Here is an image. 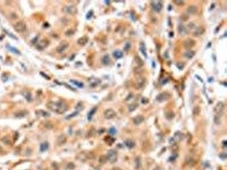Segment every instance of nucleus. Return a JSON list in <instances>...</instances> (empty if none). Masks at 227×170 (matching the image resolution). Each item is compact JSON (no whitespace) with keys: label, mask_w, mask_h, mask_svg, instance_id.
Listing matches in <instances>:
<instances>
[{"label":"nucleus","mask_w":227,"mask_h":170,"mask_svg":"<svg viewBox=\"0 0 227 170\" xmlns=\"http://www.w3.org/2000/svg\"><path fill=\"white\" fill-rule=\"evenodd\" d=\"M70 82H72V83L73 84V85H75L76 86H77V87H80V88H82V87H83V83H82V82H79V81H77V80H70Z\"/></svg>","instance_id":"nucleus-29"},{"label":"nucleus","mask_w":227,"mask_h":170,"mask_svg":"<svg viewBox=\"0 0 227 170\" xmlns=\"http://www.w3.org/2000/svg\"><path fill=\"white\" fill-rule=\"evenodd\" d=\"M68 47H69V43L66 41L64 40V41H62L60 43L59 46L56 48V50H57L58 53H62V52H64L66 49L68 48Z\"/></svg>","instance_id":"nucleus-8"},{"label":"nucleus","mask_w":227,"mask_h":170,"mask_svg":"<svg viewBox=\"0 0 227 170\" xmlns=\"http://www.w3.org/2000/svg\"><path fill=\"white\" fill-rule=\"evenodd\" d=\"M175 116V114L172 111L169 110L165 113V117L168 120H172Z\"/></svg>","instance_id":"nucleus-21"},{"label":"nucleus","mask_w":227,"mask_h":170,"mask_svg":"<svg viewBox=\"0 0 227 170\" xmlns=\"http://www.w3.org/2000/svg\"><path fill=\"white\" fill-rule=\"evenodd\" d=\"M107 159H108V160L110 163H114L116 162L118 159L117 151L114 150H110L107 152Z\"/></svg>","instance_id":"nucleus-5"},{"label":"nucleus","mask_w":227,"mask_h":170,"mask_svg":"<svg viewBox=\"0 0 227 170\" xmlns=\"http://www.w3.org/2000/svg\"><path fill=\"white\" fill-rule=\"evenodd\" d=\"M26 28H27V26H26V23L23 21L22 20L17 22L14 26V29L15 31L19 33L23 32L24 31H26Z\"/></svg>","instance_id":"nucleus-4"},{"label":"nucleus","mask_w":227,"mask_h":170,"mask_svg":"<svg viewBox=\"0 0 227 170\" xmlns=\"http://www.w3.org/2000/svg\"><path fill=\"white\" fill-rule=\"evenodd\" d=\"M195 45V41L191 39H187L184 42V47L186 49H190Z\"/></svg>","instance_id":"nucleus-10"},{"label":"nucleus","mask_w":227,"mask_h":170,"mask_svg":"<svg viewBox=\"0 0 227 170\" xmlns=\"http://www.w3.org/2000/svg\"><path fill=\"white\" fill-rule=\"evenodd\" d=\"M182 136H183L182 133L178 134V133H176V134H175V137L177 138V140H181L182 139Z\"/></svg>","instance_id":"nucleus-39"},{"label":"nucleus","mask_w":227,"mask_h":170,"mask_svg":"<svg viewBox=\"0 0 227 170\" xmlns=\"http://www.w3.org/2000/svg\"><path fill=\"white\" fill-rule=\"evenodd\" d=\"M47 107L54 112L63 114L68 109V105L62 101H50L47 103Z\"/></svg>","instance_id":"nucleus-1"},{"label":"nucleus","mask_w":227,"mask_h":170,"mask_svg":"<svg viewBox=\"0 0 227 170\" xmlns=\"http://www.w3.org/2000/svg\"><path fill=\"white\" fill-rule=\"evenodd\" d=\"M170 95L169 93L166 92H161V93L157 95V96H156V100L158 102L162 103L163 101H165L168 100L169 98H170Z\"/></svg>","instance_id":"nucleus-6"},{"label":"nucleus","mask_w":227,"mask_h":170,"mask_svg":"<svg viewBox=\"0 0 227 170\" xmlns=\"http://www.w3.org/2000/svg\"><path fill=\"white\" fill-rule=\"evenodd\" d=\"M124 143L126 146L127 147L128 149H132L135 145L134 142H133L132 140H127L126 141H125Z\"/></svg>","instance_id":"nucleus-24"},{"label":"nucleus","mask_w":227,"mask_h":170,"mask_svg":"<svg viewBox=\"0 0 227 170\" xmlns=\"http://www.w3.org/2000/svg\"><path fill=\"white\" fill-rule=\"evenodd\" d=\"M135 163H136V169H139L140 167V166H141L140 159L139 158V157L137 158L136 159V162H135Z\"/></svg>","instance_id":"nucleus-36"},{"label":"nucleus","mask_w":227,"mask_h":170,"mask_svg":"<svg viewBox=\"0 0 227 170\" xmlns=\"http://www.w3.org/2000/svg\"><path fill=\"white\" fill-rule=\"evenodd\" d=\"M93 12L92 10H90V11H89V12H88L87 14H86V18L87 19H89L91 17L93 16Z\"/></svg>","instance_id":"nucleus-42"},{"label":"nucleus","mask_w":227,"mask_h":170,"mask_svg":"<svg viewBox=\"0 0 227 170\" xmlns=\"http://www.w3.org/2000/svg\"><path fill=\"white\" fill-rule=\"evenodd\" d=\"M97 109V108L96 107H95L94 108H93V109L89 112V113H88V116H87L88 120H91L93 116L94 115V113L96 112Z\"/></svg>","instance_id":"nucleus-27"},{"label":"nucleus","mask_w":227,"mask_h":170,"mask_svg":"<svg viewBox=\"0 0 227 170\" xmlns=\"http://www.w3.org/2000/svg\"><path fill=\"white\" fill-rule=\"evenodd\" d=\"M140 50H141V52L142 55H143L145 57H147V52H146V48H145V45H144V44L142 43L140 45Z\"/></svg>","instance_id":"nucleus-28"},{"label":"nucleus","mask_w":227,"mask_h":170,"mask_svg":"<svg viewBox=\"0 0 227 170\" xmlns=\"http://www.w3.org/2000/svg\"><path fill=\"white\" fill-rule=\"evenodd\" d=\"M36 115L38 116L43 117H48L50 116V114L47 111H44V110H38L35 112Z\"/></svg>","instance_id":"nucleus-16"},{"label":"nucleus","mask_w":227,"mask_h":170,"mask_svg":"<svg viewBox=\"0 0 227 170\" xmlns=\"http://www.w3.org/2000/svg\"><path fill=\"white\" fill-rule=\"evenodd\" d=\"M112 55H113L114 57L117 59H120V58H122L123 56V52L119 50H115V51H114L113 53H112Z\"/></svg>","instance_id":"nucleus-22"},{"label":"nucleus","mask_w":227,"mask_h":170,"mask_svg":"<svg viewBox=\"0 0 227 170\" xmlns=\"http://www.w3.org/2000/svg\"><path fill=\"white\" fill-rule=\"evenodd\" d=\"M116 116V113L112 109L106 110L104 113V116L106 119H111Z\"/></svg>","instance_id":"nucleus-12"},{"label":"nucleus","mask_w":227,"mask_h":170,"mask_svg":"<svg viewBox=\"0 0 227 170\" xmlns=\"http://www.w3.org/2000/svg\"><path fill=\"white\" fill-rule=\"evenodd\" d=\"M178 31L179 35L182 36L186 35L188 33L187 29L182 24H179L178 26Z\"/></svg>","instance_id":"nucleus-11"},{"label":"nucleus","mask_w":227,"mask_h":170,"mask_svg":"<svg viewBox=\"0 0 227 170\" xmlns=\"http://www.w3.org/2000/svg\"><path fill=\"white\" fill-rule=\"evenodd\" d=\"M22 95L23 96V97L25 98V99L27 100L28 101H31V100H32V96H31V93L29 91H27V90L23 91L22 92Z\"/></svg>","instance_id":"nucleus-18"},{"label":"nucleus","mask_w":227,"mask_h":170,"mask_svg":"<svg viewBox=\"0 0 227 170\" xmlns=\"http://www.w3.org/2000/svg\"><path fill=\"white\" fill-rule=\"evenodd\" d=\"M138 107V104H132L129 106V111L130 112H133L136 110V108Z\"/></svg>","instance_id":"nucleus-34"},{"label":"nucleus","mask_w":227,"mask_h":170,"mask_svg":"<svg viewBox=\"0 0 227 170\" xmlns=\"http://www.w3.org/2000/svg\"><path fill=\"white\" fill-rule=\"evenodd\" d=\"M88 38L86 36H82V37L80 38L77 41V43L81 46H84V45L86 44V43L88 42Z\"/></svg>","instance_id":"nucleus-17"},{"label":"nucleus","mask_w":227,"mask_h":170,"mask_svg":"<svg viewBox=\"0 0 227 170\" xmlns=\"http://www.w3.org/2000/svg\"><path fill=\"white\" fill-rule=\"evenodd\" d=\"M205 32V29L203 26H199L195 29L193 32V36L195 37H199Z\"/></svg>","instance_id":"nucleus-9"},{"label":"nucleus","mask_w":227,"mask_h":170,"mask_svg":"<svg viewBox=\"0 0 227 170\" xmlns=\"http://www.w3.org/2000/svg\"><path fill=\"white\" fill-rule=\"evenodd\" d=\"M151 6H152V8L153 9L154 11H155L156 12H157V13H159V12L161 11V10H162L163 7V5H162V2L160 1H152V3H151Z\"/></svg>","instance_id":"nucleus-7"},{"label":"nucleus","mask_w":227,"mask_h":170,"mask_svg":"<svg viewBox=\"0 0 227 170\" xmlns=\"http://www.w3.org/2000/svg\"><path fill=\"white\" fill-rule=\"evenodd\" d=\"M224 104L221 101H219L216 104L215 107L214 108V111L215 113V116L221 117L223 112L224 111Z\"/></svg>","instance_id":"nucleus-2"},{"label":"nucleus","mask_w":227,"mask_h":170,"mask_svg":"<svg viewBox=\"0 0 227 170\" xmlns=\"http://www.w3.org/2000/svg\"><path fill=\"white\" fill-rule=\"evenodd\" d=\"M67 167L69 170H72V169H73L74 168H75V165H74V164L72 163H70L68 164Z\"/></svg>","instance_id":"nucleus-43"},{"label":"nucleus","mask_w":227,"mask_h":170,"mask_svg":"<svg viewBox=\"0 0 227 170\" xmlns=\"http://www.w3.org/2000/svg\"><path fill=\"white\" fill-rule=\"evenodd\" d=\"M105 2L107 3V4H108V3H110V1H105Z\"/></svg>","instance_id":"nucleus-47"},{"label":"nucleus","mask_w":227,"mask_h":170,"mask_svg":"<svg viewBox=\"0 0 227 170\" xmlns=\"http://www.w3.org/2000/svg\"><path fill=\"white\" fill-rule=\"evenodd\" d=\"M108 161L107 155H101L99 158V162L101 164H105Z\"/></svg>","instance_id":"nucleus-26"},{"label":"nucleus","mask_w":227,"mask_h":170,"mask_svg":"<svg viewBox=\"0 0 227 170\" xmlns=\"http://www.w3.org/2000/svg\"><path fill=\"white\" fill-rule=\"evenodd\" d=\"M173 2L178 6H182L184 4V1H180V0H174V1H173Z\"/></svg>","instance_id":"nucleus-38"},{"label":"nucleus","mask_w":227,"mask_h":170,"mask_svg":"<svg viewBox=\"0 0 227 170\" xmlns=\"http://www.w3.org/2000/svg\"><path fill=\"white\" fill-rule=\"evenodd\" d=\"M195 55V52L192 50H189L186 52L184 54V56L188 59H191Z\"/></svg>","instance_id":"nucleus-20"},{"label":"nucleus","mask_w":227,"mask_h":170,"mask_svg":"<svg viewBox=\"0 0 227 170\" xmlns=\"http://www.w3.org/2000/svg\"><path fill=\"white\" fill-rule=\"evenodd\" d=\"M48 45V41L46 40H42L37 44L36 47L38 50H42L44 49Z\"/></svg>","instance_id":"nucleus-14"},{"label":"nucleus","mask_w":227,"mask_h":170,"mask_svg":"<svg viewBox=\"0 0 227 170\" xmlns=\"http://www.w3.org/2000/svg\"><path fill=\"white\" fill-rule=\"evenodd\" d=\"M168 80H169L168 78L165 79V80H163L162 82V85H164V84H165V83H167V82H168Z\"/></svg>","instance_id":"nucleus-45"},{"label":"nucleus","mask_w":227,"mask_h":170,"mask_svg":"<svg viewBox=\"0 0 227 170\" xmlns=\"http://www.w3.org/2000/svg\"><path fill=\"white\" fill-rule=\"evenodd\" d=\"M76 110H77V111H81V110L84 108V106H83V104H82V103L81 102L78 103L76 106Z\"/></svg>","instance_id":"nucleus-37"},{"label":"nucleus","mask_w":227,"mask_h":170,"mask_svg":"<svg viewBox=\"0 0 227 170\" xmlns=\"http://www.w3.org/2000/svg\"><path fill=\"white\" fill-rule=\"evenodd\" d=\"M130 48H131V44H130V43H127L124 46V50H126V51H128V50L130 49Z\"/></svg>","instance_id":"nucleus-40"},{"label":"nucleus","mask_w":227,"mask_h":170,"mask_svg":"<svg viewBox=\"0 0 227 170\" xmlns=\"http://www.w3.org/2000/svg\"><path fill=\"white\" fill-rule=\"evenodd\" d=\"M49 148V144L47 142H43L40 145V150L41 152H44L47 150Z\"/></svg>","instance_id":"nucleus-23"},{"label":"nucleus","mask_w":227,"mask_h":170,"mask_svg":"<svg viewBox=\"0 0 227 170\" xmlns=\"http://www.w3.org/2000/svg\"><path fill=\"white\" fill-rule=\"evenodd\" d=\"M131 18L133 21H135V20H136V17H135V14L133 12L131 13Z\"/></svg>","instance_id":"nucleus-44"},{"label":"nucleus","mask_w":227,"mask_h":170,"mask_svg":"<svg viewBox=\"0 0 227 170\" xmlns=\"http://www.w3.org/2000/svg\"><path fill=\"white\" fill-rule=\"evenodd\" d=\"M66 141H67L66 137L65 135L63 134L58 137L57 140H56V143H57V145H59V146H61V145L65 144Z\"/></svg>","instance_id":"nucleus-13"},{"label":"nucleus","mask_w":227,"mask_h":170,"mask_svg":"<svg viewBox=\"0 0 227 170\" xmlns=\"http://www.w3.org/2000/svg\"><path fill=\"white\" fill-rule=\"evenodd\" d=\"M8 48H9V50L10 51H11V52H13V53H15V54H19V53H19V50H18L17 49L14 48V47H9Z\"/></svg>","instance_id":"nucleus-33"},{"label":"nucleus","mask_w":227,"mask_h":170,"mask_svg":"<svg viewBox=\"0 0 227 170\" xmlns=\"http://www.w3.org/2000/svg\"><path fill=\"white\" fill-rule=\"evenodd\" d=\"M105 140L107 144H108V145L112 144V143H114V141H115V140H114L113 138L110 137H108V136L106 137L105 138Z\"/></svg>","instance_id":"nucleus-30"},{"label":"nucleus","mask_w":227,"mask_h":170,"mask_svg":"<svg viewBox=\"0 0 227 170\" xmlns=\"http://www.w3.org/2000/svg\"><path fill=\"white\" fill-rule=\"evenodd\" d=\"M144 117L142 116V115H138L133 119V122L135 125H139V124H141L142 122L144 121Z\"/></svg>","instance_id":"nucleus-15"},{"label":"nucleus","mask_w":227,"mask_h":170,"mask_svg":"<svg viewBox=\"0 0 227 170\" xmlns=\"http://www.w3.org/2000/svg\"><path fill=\"white\" fill-rule=\"evenodd\" d=\"M111 170H122V169H120V168L119 167H114Z\"/></svg>","instance_id":"nucleus-46"},{"label":"nucleus","mask_w":227,"mask_h":170,"mask_svg":"<svg viewBox=\"0 0 227 170\" xmlns=\"http://www.w3.org/2000/svg\"><path fill=\"white\" fill-rule=\"evenodd\" d=\"M108 132L110 134L115 135L116 133H117V129H116L114 127H111V128H110V129H109Z\"/></svg>","instance_id":"nucleus-35"},{"label":"nucleus","mask_w":227,"mask_h":170,"mask_svg":"<svg viewBox=\"0 0 227 170\" xmlns=\"http://www.w3.org/2000/svg\"><path fill=\"white\" fill-rule=\"evenodd\" d=\"M27 115V112L26 111H19L16 115V116L18 117H23Z\"/></svg>","instance_id":"nucleus-31"},{"label":"nucleus","mask_w":227,"mask_h":170,"mask_svg":"<svg viewBox=\"0 0 227 170\" xmlns=\"http://www.w3.org/2000/svg\"><path fill=\"white\" fill-rule=\"evenodd\" d=\"M144 83V80L142 78H140L139 80H138V82H137V83L136 84V85L138 88H140V87H141L142 86H143Z\"/></svg>","instance_id":"nucleus-32"},{"label":"nucleus","mask_w":227,"mask_h":170,"mask_svg":"<svg viewBox=\"0 0 227 170\" xmlns=\"http://www.w3.org/2000/svg\"><path fill=\"white\" fill-rule=\"evenodd\" d=\"M63 11L64 13L67 14L74 15L77 13L78 10L76 7L74 5H68V6H65L63 8Z\"/></svg>","instance_id":"nucleus-3"},{"label":"nucleus","mask_w":227,"mask_h":170,"mask_svg":"<svg viewBox=\"0 0 227 170\" xmlns=\"http://www.w3.org/2000/svg\"><path fill=\"white\" fill-rule=\"evenodd\" d=\"M110 56L108 55H106L102 57V62L103 64L105 65H108L110 63Z\"/></svg>","instance_id":"nucleus-25"},{"label":"nucleus","mask_w":227,"mask_h":170,"mask_svg":"<svg viewBox=\"0 0 227 170\" xmlns=\"http://www.w3.org/2000/svg\"><path fill=\"white\" fill-rule=\"evenodd\" d=\"M198 11V9L197 7L194 6V5H191L187 9V12L190 14H195Z\"/></svg>","instance_id":"nucleus-19"},{"label":"nucleus","mask_w":227,"mask_h":170,"mask_svg":"<svg viewBox=\"0 0 227 170\" xmlns=\"http://www.w3.org/2000/svg\"><path fill=\"white\" fill-rule=\"evenodd\" d=\"M177 67L178 68L179 70H182L184 68V64H183V63L179 62L177 64Z\"/></svg>","instance_id":"nucleus-41"}]
</instances>
